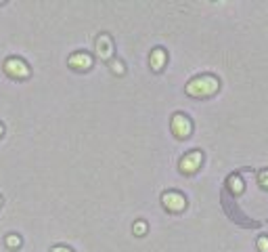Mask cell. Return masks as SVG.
<instances>
[{
  "mask_svg": "<svg viewBox=\"0 0 268 252\" xmlns=\"http://www.w3.org/2000/svg\"><path fill=\"white\" fill-rule=\"evenodd\" d=\"M0 204H2V198H0Z\"/></svg>",
  "mask_w": 268,
  "mask_h": 252,
  "instance_id": "cell-17",
  "label": "cell"
},
{
  "mask_svg": "<svg viewBox=\"0 0 268 252\" xmlns=\"http://www.w3.org/2000/svg\"><path fill=\"white\" fill-rule=\"evenodd\" d=\"M4 72L13 76V78H19V80H23L30 76V67H27V63L23 59H19V57H11V59H6L4 61Z\"/></svg>",
  "mask_w": 268,
  "mask_h": 252,
  "instance_id": "cell-2",
  "label": "cell"
},
{
  "mask_svg": "<svg viewBox=\"0 0 268 252\" xmlns=\"http://www.w3.org/2000/svg\"><path fill=\"white\" fill-rule=\"evenodd\" d=\"M191 120H189L187 116H182V114H176L172 118V130H174V135L176 137H180V139H185L191 135Z\"/></svg>",
  "mask_w": 268,
  "mask_h": 252,
  "instance_id": "cell-4",
  "label": "cell"
},
{
  "mask_svg": "<svg viewBox=\"0 0 268 252\" xmlns=\"http://www.w3.org/2000/svg\"><path fill=\"white\" fill-rule=\"evenodd\" d=\"M229 187L232 193H241L243 191V181L237 177V174H232V177H229Z\"/></svg>",
  "mask_w": 268,
  "mask_h": 252,
  "instance_id": "cell-9",
  "label": "cell"
},
{
  "mask_svg": "<svg viewBox=\"0 0 268 252\" xmlns=\"http://www.w3.org/2000/svg\"><path fill=\"white\" fill-rule=\"evenodd\" d=\"M149 63H151V67L155 69V72H159V69L166 65V51L164 48H155V51L151 53Z\"/></svg>",
  "mask_w": 268,
  "mask_h": 252,
  "instance_id": "cell-8",
  "label": "cell"
},
{
  "mask_svg": "<svg viewBox=\"0 0 268 252\" xmlns=\"http://www.w3.org/2000/svg\"><path fill=\"white\" fill-rule=\"evenodd\" d=\"M111 67H114L115 74H124V63L122 61H114V63H111Z\"/></svg>",
  "mask_w": 268,
  "mask_h": 252,
  "instance_id": "cell-13",
  "label": "cell"
},
{
  "mask_svg": "<svg viewBox=\"0 0 268 252\" xmlns=\"http://www.w3.org/2000/svg\"><path fill=\"white\" fill-rule=\"evenodd\" d=\"M161 202H164V206L168 210H172V212H180V210H185V206H187L185 195L178 191H166L161 195Z\"/></svg>",
  "mask_w": 268,
  "mask_h": 252,
  "instance_id": "cell-3",
  "label": "cell"
},
{
  "mask_svg": "<svg viewBox=\"0 0 268 252\" xmlns=\"http://www.w3.org/2000/svg\"><path fill=\"white\" fill-rule=\"evenodd\" d=\"M260 183H262L264 187H268V170H264V172H260Z\"/></svg>",
  "mask_w": 268,
  "mask_h": 252,
  "instance_id": "cell-14",
  "label": "cell"
},
{
  "mask_svg": "<svg viewBox=\"0 0 268 252\" xmlns=\"http://www.w3.org/2000/svg\"><path fill=\"white\" fill-rule=\"evenodd\" d=\"M2 132H4V128H2V124H0V137H2Z\"/></svg>",
  "mask_w": 268,
  "mask_h": 252,
  "instance_id": "cell-16",
  "label": "cell"
},
{
  "mask_svg": "<svg viewBox=\"0 0 268 252\" xmlns=\"http://www.w3.org/2000/svg\"><path fill=\"white\" fill-rule=\"evenodd\" d=\"M69 65L72 67H77V69H88L93 65V57L88 53H76L69 57Z\"/></svg>",
  "mask_w": 268,
  "mask_h": 252,
  "instance_id": "cell-7",
  "label": "cell"
},
{
  "mask_svg": "<svg viewBox=\"0 0 268 252\" xmlns=\"http://www.w3.org/2000/svg\"><path fill=\"white\" fill-rule=\"evenodd\" d=\"M218 86H220V82L214 76H197L187 84V93L191 97H210L216 93Z\"/></svg>",
  "mask_w": 268,
  "mask_h": 252,
  "instance_id": "cell-1",
  "label": "cell"
},
{
  "mask_svg": "<svg viewBox=\"0 0 268 252\" xmlns=\"http://www.w3.org/2000/svg\"><path fill=\"white\" fill-rule=\"evenodd\" d=\"M132 229H134V233H136V235H145L147 233V223L145 221H136Z\"/></svg>",
  "mask_w": 268,
  "mask_h": 252,
  "instance_id": "cell-11",
  "label": "cell"
},
{
  "mask_svg": "<svg viewBox=\"0 0 268 252\" xmlns=\"http://www.w3.org/2000/svg\"><path fill=\"white\" fill-rule=\"evenodd\" d=\"M4 244H6V246H9V248H19V246H21V237H19V235H15V233H11V235H6Z\"/></svg>",
  "mask_w": 268,
  "mask_h": 252,
  "instance_id": "cell-10",
  "label": "cell"
},
{
  "mask_svg": "<svg viewBox=\"0 0 268 252\" xmlns=\"http://www.w3.org/2000/svg\"><path fill=\"white\" fill-rule=\"evenodd\" d=\"M201 160H203L201 151H191V153H187V156L180 160V170H182V172H195L197 168H199Z\"/></svg>",
  "mask_w": 268,
  "mask_h": 252,
  "instance_id": "cell-5",
  "label": "cell"
},
{
  "mask_svg": "<svg viewBox=\"0 0 268 252\" xmlns=\"http://www.w3.org/2000/svg\"><path fill=\"white\" fill-rule=\"evenodd\" d=\"M51 252H72V250H69L67 246H55Z\"/></svg>",
  "mask_w": 268,
  "mask_h": 252,
  "instance_id": "cell-15",
  "label": "cell"
},
{
  "mask_svg": "<svg viewBox=\"0 0 268 252\" xmlns=\"http://www.w3.org/2000/svg\"><path fill=\"white\" fill-rule=\"evenodd\" d=\"M96 55L101 59H111V55H114V42L107 34H101L96 38Z\"/></svg>",
  "mask_w": 268,
  "mask_h": 252,
  "instance_id": "cell-6",
  "label": "cell"
},
{
  "mask_svg": "<svg viewBox=\"0 0 268 252\" xmlns=\"http://www.w3.org/2000/svg\"><path fill=\"white\" fill-rule=\"evenodd\" d=\"M258 248L260 250H262V252H268V237H260V240H258Z\"/></svg>",
  "mask_w": 268,
  "mask_h": 252,
  "instance_id": "cell-12",
  "label": "cell"
}]
</instances>
